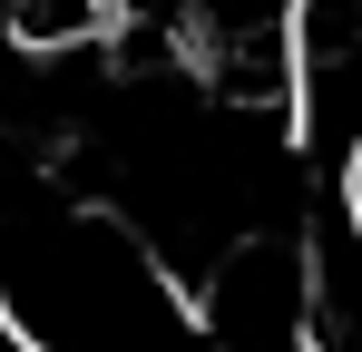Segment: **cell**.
I'll return each mask as SVG.
<instances>
[{
  "mask_svg": "<svg viewBox=\"0 0 362 352\" xmlns=\"http://www.w3.org/2000/svg\"><path fill=\"white\" fill-rule=\"evenodd\" d=\"M333 206H343V216L362 225V137L343 147V176H333Z\"/></svg>",
  "mask_w": 362,
  "mask_h": 352,
  "instance_id": "1",
  "label": "cell"
}]
</instances>
